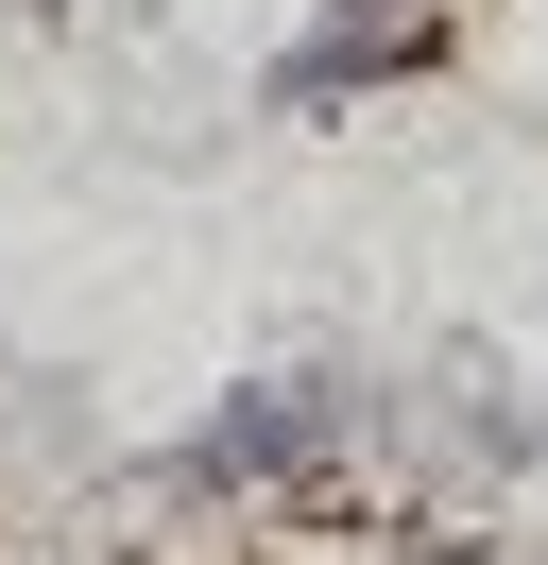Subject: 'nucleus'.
I'll return each mask as SVG.
<instances>
[{"instance_id":"nucleus-1","label":"nucleus","mask_w":548,"mask_h":565,"mask_svg":"<svg viewBox=\"0 0 548 565\" xmlns=\"http://www.w3.org/2000/svg\"><path fill=\"white\" fill-rule=\"evenodd\" d=\"M292 446H308V394H257V412H223L189 446V480H257V462H292Z\"/></svg>"}]
</instances>
